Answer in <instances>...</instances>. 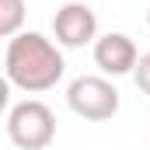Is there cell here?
Returning a JSON list of instances; mask_svg holds the SVG:
<instances>
[{
	"label": "cell",
	"mask_w": 150,
	"mask_h": 150,
	"mask_svg": "<svg viewBox=\"0 0 150 150\" xmlns=\"http://www.w3.org/2000/svg\"><path fill=\"white\" fill-rule=\"evenodd\" d=\"M7 105H11V80L0 77V115L7 112Z\"/></svg>",
	"instance_id": "ba28073f"
},
{
	"label": "cell",
	"mask_w": 150,
	"mask_h": 150,
	"mask_svg": "<svg viewBox=\"0 0 150 150\" xmlns=\"http://www.w3.org/2000/svg\"><path fill=\"white\" fill-rule=\"evenodd\" d=\"M133 80H136V87L150 98V52H143V56L136 59V67H133Z\"/></svg>",
	"instance_id": "52a82bcc"
},
{
	"label": "cell",
	"mask_w": 150,
	"mask_h": 150,
	"mask_svg": "<svg viewBox=\"0 0 150 150\" xmlns=\"http://www.w3.org/2000/svg\"><path fill=\"white\" fill-rule=\"evenodd\" d=\"M63 70L67 63L52 38L38 32H21L11 38L4 59V77L11 80V87H21L25 94H42L63 80Z\"/></svg>",
	"instance_id": "6da1fadb"
},
{
	"label": "cell",
	"mask_w": 150,
	"mask_h": 150,
	"mask_svg": "<svg viewBox=\"0 0 150 150\" xmlns=\"http://www.w3.org/2000/svg\"><path fill=\"white\" fill-rule=\"evenodd\" d=\"M140 52H136V42L122 32H108V35L94 38V63L98 70L108 77H122V74H133Z\"/></svg>",
	"instance_id": "5b68a950"
},
{
	"label": "cell",
	"mask_w": 150,
	"mask_h": 150,
	"mask_svg": "<svg viewBox=\"0 0 150 150\" xmlns=\"http://www.w3.org/2000/svg\"><path fill=\"white\" fill-rule=\"evenodd\" d=\"M52 35H56L59 45H67V49H80V45H87V42L98 38V14H94L87 4L70 0V4H63V7L56 11V18H52Z\"/></svg>",
	"instance_id": "277c9868"
},
{
	"label": "cell",
	"mask_w": 150,
	"mask_h": 150,
	"mask_svg": "<svg viewBox=\"0 0 150 150\" xmlns=\"http://www.w3.org/2000/svg\"><path fill=\"white\" fill-rule=\"evenodd\" d=\"M67 105L87 122H105V119H112L119 112V91L105 77L84 74L67 87Z\"/></svg>",
	"instance_id": "3957f363"
},
{
	"label": "cell",
	"mask_w": 150,
	"mask_h": 150,
	"mask_svg": "<svg viewBox=\"0 0 150 150\" xmlns=\"http://www.w3.org/2000/svg\"><path fill=\"white\" fill-rule=\"evenodd\" d=\"M7 140L18 150H45L56 140V115L45 101H18L7 112Z\"/></svg>",
	"instance_id": "7a4b0ae2"
},
{
	"label": "cell",
	"mask_w": 150,
	"mask_h": 150,
	"mask_svg": "<svg viewBox=\"0 0 150 150\" xmlns=\"http://www.w3.org/2000/svg\"><path fill=\"white\" fill-rule=\"evenodd\" d=\"M25 0H0V38H14L25 32Z\"/></svg>",
	"instance_id": "8992f818"
},
{
	"label": "cell",
	"mask_w": 150,
	"mask_h": 150,
	"mask_svg": "<svg viewBox=\"0 0 150 150\" xmlns=\"http://www.w3.org/2000/svg\"><path fill=\"white\" fill-rule=\"evenodd\" d=\"M147 25H150V7H147Z\"/></svg>",
	"instance_id": "9c48e42d"
}]
</instances>
